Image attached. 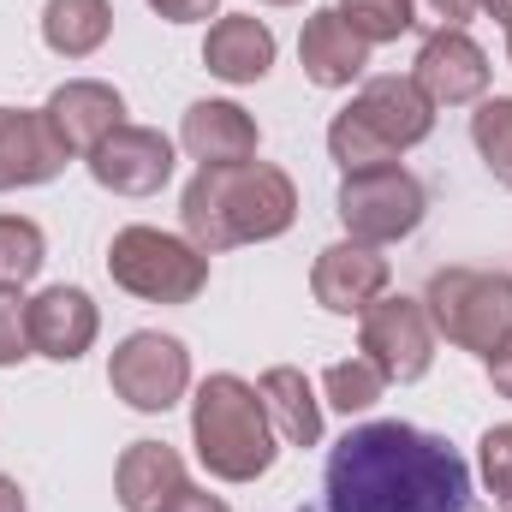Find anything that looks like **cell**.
Here are the masks:
<instances>
[{"label": "cell", "mask_w": 512, "mask_h": 512, "mask_svg": "<svg viewBox=\"0 0 512 512\" xmlns=\"http://www.w3.org/2000/svg\"><path fill=\"white\" fill-rule=\"evenodd\" d=\"M471 12H477V0H411V24H423L429 36L435 30H465Z\"/></svg>", "instance_id": "83f0119b"}, {"label": "cell", "mask_w": 512, "mask_h": 512, "mask_svg": "<svg viewBox=\"0 0 512 512\" xmlns=\"http://www.w3.org/2000/svg\"><path fill=\"white\" fill-rule=\"evenodd\" d=\"M0 512H24V489H18L6 471H0Z\"/></svg>", "instance_id": "1f68e13d"}, {"label": "cell", "mask_w": 512, "mask_h": 512, "mask_svg": "<svg viewBox=\"0 0 512 512\" xmlns=\"http://www.w3.org/2000/svg\"><path fill=\"white\" fill-rule=\"evenodd\" d=\"M179 143L203 167H239V161H256L262 131L239 102H191L179 120Z\"/></svg>", "instance_id": "e0dca14e"}, {"label": "cell", "mask_w": 512, "mask_h": 512, "mask_svg": "<svg viewBox=\"0 0 512 512\" xmlns=\"http://www.w3.org/2000/svg\"><path fill=\"white\" fill-rule=\"evenodd\" d=\"M489 18H501V24H512V0H477Z\"/></svg>", "instance_id": "d6a6232c"}, {"label": "cell", "mask_w": 512, "mask_h": 512, "mask_svg": "<svg viewBox=\"0 0 512 512\" xmlns=\"http://www.w3.org/2000/svg\"><path fill=\"white\" fill-rule=\"evenodd\" d=\"M108 274L143 304H191L209 286V256L161 227H120L108 245Z\"/></svg>", "instance_id": "8992f818"}, {"label": "cell", "mask_w": 512, "mask_h": 512, "mask_svg": "<svg viewBox=\"0 0 512 512\" xmlns=\"http://www.w3.org/2000/svg\"><path fill=\"white\" fill-rule=\"evenodd\" d=\"M507 512H512V507H507Z\"/></svg>", "instance_id": "d590c367"}, {"label": "cell", "mask_w": 512, "mask_h": 512, "mask_svg": "<svg viewBox=\"0 0 512 512\" xmlns=\"http://www.w3.org/2000/svg\"><path fill=\"white\" fill-rule=\"evenodd\" d=\"M185 459L167 441H131L114 465V495L126 512H161L179 489H185Z\"/></svg>", "instance_id": "d6986e66"}, {"label": "cell", "mask_w": 512, "mask_h": 512, "mask_svg": "<svg viewBox=\"0 0 512 512\" xmlns=\"http://www.w3.org/2000/svg\"><path fill=\"white\" fill-rule=\"evenodd\" d=\"M328 512H471V465L417 423H358L328 453Z\"/></svg>", "instance_id": "6da1fadb"}, {"label": "cell", "mask_w": 512, "mask_h": 512, "mask_svg": "<svg viewBox=\"0 0 512 512\" xmlns=\"http://www.w3.org/2000/svg\"><path fill=\"white\" fill-rule=\"evenodd\" d=\"M477 471H483L489 495L512 501V423H495V429L477 441Z\"/></svg>", "instance_id": "4316f807"}, {"label": "cell", "mask_w": 512, "mask_h": 512, "mask_svg": "<svg viewBox=\"0 0 512 512\" xmlns=\"http://www.w3.org/2000/svg\"><path fill=\"white\" fill-rule=\"evenodd\" d=\"M191 447L209 477L221 483H256L268 477L280 435L262 411V393L245 376H209L191 399Z\"/></svg>", "instance_id": "3957f363"}, {"label": "cell", "mask_w": 512, "mask_h": 512, "mask_svg": "<svg viewBox=\"0 0 512 512\" xmlns=\"http://www.w3.org/2000/svg\"><path fill=\"white\" fill-rule=\"evenodd\" d=\"M161 512H233V507H227L221 495H209V489H197V483H185V489H179V495H173V501H167Z\"/></svg>", "instance_id": "f1b7e54d"}, {"label": "cell", "mask_w": 512, "mask_h": 512, "mask_svg": "<svg viewBox=\"0 0 512 512\" xmlns=\"http://www.w3.org/2000/svg\"><path fill=\"white\" fill-rule=\"evenodd\" d=\"M108 387L143 417L173 411L185 399V387H191V352L161 328H137L108 358Z\"/></svg>", "instance_id": "ba28073f"}, {"label": "cell", "mask_w": 512, "mask_h": 512, "mask_svg": "<svg viewBox=\"0 0 512 512\" xmlns=\"http://www.w3.org/2000/svg\"><path fill=\"white\" fill-rule=\"evenodd\" d=\"M102 334V316H96V298L84 286H48L30 298V346L36 358H54V364H78Z\"/></svg>", "instance_id": "5bb4252c"}, {"label": "cell", "mask_w": 512, "mask_h": 512, "mask_svg": "<svg viewBox=\"0 0 512 512\" xmlns=\"http://www.w3.org/2000/svg\"><path fill=\"white\" fill-rule=\"evenodd\" d=\"M203 66L221 84H256V78H268V66H274V30L262 18H251V12L215 18L209 36H203Z\"/></svg>", "instance_id": "ac0fdd59"}, {"label": "cell", "mask_w": 512, "mask_h": 512, "mask_svg": "<svg viewBox=\"0 0 512 512\" xmlns=\"http://www.w3.org/2000/svg\"><path fill=\"white\" fill-rule=\"evenodd\" d=\"M149 6H155L167 24H197V18H209L221 0H149Z\"/></svg>", "instance_id": "f546056e"}, {"label": "cell", "mask_w": 512, "mask_h": 512, "mask_svg": "<svg viewBox=\"0 0 512 512\" xmlns=\"http://www.w3.org/2000/svg\"><path fill=\"white\" fill-rule=\"evenodd\" d=\"M298 66H304V78H310L316 90H346V84L364 78V66H370V42L352 36V24H346L334 6H322V12L304 18Z\"/></svg>", "instance_id": "2e32d148"}, {"label": "cell", "mask_w": 512, "mask_h": 512, "mask_svg": "<svg viewBox=\"0 0 512 512\" xmlns=\"http://www.w3.org/2000/svg\"><path fill=\"white\" fill-rule=\"evenodd\" d=\"M387 376L358 352V358H340V364H328V376H322V393H328V405L334 411H346V417H358V411H370L376 399H382Z\"/></svg>", "instance_id": "cb8c5ba5"}, {"label": "cell", "mask_w": 512, "mask_h": 512, "mask_svg": "<svg viewBox=\"0 0 512 512\" xmlns=\"http://www.w3.org/2000/svg\"><path fill=\"white\" fill-rule=\"evenodd\" d=\"M346 24H352V36H364L370 48L376 42H399L405 30H411V0H340L334 6Z\"/></svg>", "instance_id": "d4e9b609"}, {"label": "cell", "mask_w": 512, "mask_h": 512, "mask_svg": "<svg viewBox=\"0 0 512 512\" xmlns=\"http://www.w3.org/2000/svg\"><path fill=\"white\" fill-rule=\"evenodd\" d=\"M42 262H48L42 227L24 221V215H0V286H18L24 292L42 274Z\"/></svg>", "instance_id": "7402d4cb"}, {"label": "cell", "mask_w": 512, "mask_h": 512, "mask_svg": "<svg viewBox=\"0 0 512 512\" xmlns=\"http://www.w3.org/2000/svg\"><path fill=\"white\" fill-rule=\"evenodd\" d=\"M256 393H262V411H268V423L286 447H316L322 441V399H316L304 370L274 364V370H262Z\"/></svg>", "instance_id": "ffe728a7"}, {"label": "cell", "mask_w": 512, "mask_h": 512, "mask_svg": "<svg viewBox=\"0 0 512 512\" xmlns=\"http://www.w3.org/2000/svg\"><path fill=\"white\" fill-rule=\"evenodd\" d=\"M358 352L382 370L387 382H423L435 364V322L423 310V298L382 292L364 322H358Z\"/></svg>", "instance_id": "9c48e42d"}, {"label": "cell", "mask_w": 512, "mask_h": 512, "mask_svg": "<svg viewBox=\"0 0 512 512\" xmlns=\"http://www.w3.org/2000/svg\"><path fill=\"white\" fill-rule=\"evenodd\" d=\"M411 84L435 102V108H465L489 90V54L465 36V30H435L417 48Z\"/></svg>", "instance_id": "7c38bea8"}, {"label": "cell", "mask_w": 512, "mask_h": 512, "mask_svg": "<svg viewBox=\"0 0 512 512\" xmlns=\"http://www.w3.org/2000/svg\"><path fill=\"white\" fill-rule=\"evenodd\" d=\"M42 114L54 120L60 143H66L72 155H90L108 131L126 126V96H120L114 84H102V78H66V84L48 96Z\"/></svg>", "instance_id": "9a60e30c"}, {"label": "cell", "mask_w": 512, "mask_h": 512, "mask_svg": "<svg viewBox=\"0 0 512 512\" xmlns=\"http://www.w3.org/2000/svg\"><path fill=\"white\" fill-rule=\"evenodd\" d=\"M423 209H429V191L399 161L340 179V221H346V239H358V245L382 251L393 239H411L423 227Z\"/></svg>", "instance_id": "52a82bcc"}, {"label": "cell", "mask_w": 512, "mask_h": 512, "mask_svg": "<svg viewBox=\"0 0 512 512\" xmlns=\"http://www.w3.org/2000/svg\"><path fill=\"white\" fill-rule=\"evenodd\" d=\"M179 221L203 256H221L233 245H262L298 221V185L274 161L197 167V179L179 197Z\"/></svg>", "instance_id": "7a4b0ae2"}, {"label": "cell", "mask_w": 512, "mask_h": 512, "mask_svg": "<svg viewBox=\"0 0 512 512\" xmlns=\"http://www.w3.org/2000/svg\"><path fill=\"white\" fill-rule=\"evenodd\" d=\"M72 149L42 108H0V191H30L60 179Z\"/></svg>", "instance_id": "4fadbf2b"}, {"label": "cell", "mask_w": 512, "mask_h": 512, "mask_svg": "<svg viewBox=\"0 0 512 512\" xmlns=\"http://www.w3.org/2000/svg\"><path fill=\"white\" fill-rule=\"evenodd\" d=\"M268 6H298V0H268Z\"/></svg>", "instance_id": "836d02e7"}, {"label": "cell", "mask_w": 512, "mask_h": 512, "mask_svg": "<svg viewBox=\"0 0 512 512\" xmlns=\"http://www.w3.org/2000/svg\"><path fill=\"white\" fill-rule=\"evenodd\" d=\"M483 364H489V382H495V393H501V399H512V340H507V346H495Z\"/></svg>", "instance_id": "4dcf8cb0"}, {"label": "cell", "mask_w": 512, "mask_h": 512, "mask_svg": "<svg viewBox=\"0 0 512 512\" xmlns=\"http://www.w3.org/2000/svg\"><path fill=\"white\" fill-rule=\"evenodd\" d=\"M24 358H36V346H30V298L18 286H0V370H12Z\"/></svg>", "instance_id": "484cf974"}, {"label": "cell", "mask_w": 512, "mask_h": 512, "mask_svg": "<svg viewBox=\"0 0 512 512\" xmlns=\"http://www.w3.org/2000/svg\"><path fill=\"white\" fill-rule=\"evenodd\" d=\"M423 310L435 322L441 340L489 358L495 346L512 340V274H489V268H435Z\"/></svg>", "instance_id": "5b68a950"}, {"label": "cell", "mask_w": 512, "mask_h": 512, "mask_svg": "<svg viewBox=\"0 0 512 512\" xmlns=\"http://www.w3.org/2000/svg\"><path fill=\"white\" fill-rule=\"evenodd\" d=\"M471 143H477L483 167L512 191V96H489V102L471 114Z\"/></svg>", "instance_id": "603a6c76"}, {"label": "cell", "mask_w": 512, "mask_h": 512, "mask_svg": "<svg viewBox=\"0 0 512 512\" xmlns=\"http://www.w3.org/2000/svg\"><path fill=\"white\" fill-rule=\"evenodd\" d=\"M387 280H393L387 256L376 245H358V239H340V245L316 251V268H310V292L334 316H364L387 292Z\"/></svg>", "instance_id": "8fae6325"}, {"label": "cell", "mask_w": 512, "mask_h": 512, "mask_svg": "<svg viewBox=\"0 0 512 512\" xmlns=\"http://www.w3.org/2000/svg\"><path fill=\"white\" fill-rule=\"evenodd\" d=\"M507 60H512V24H507Z\"/></svg>", "instance_id": "e575fe53"}, {"label": "cell", "mask_w": 512, "mask_h": 512, "mask_svg": "<svg viewBox=\"0 0 512 512\" xmlns=\"http://www.w3.org/2000/svg\"><path fill=\"white\" fill-rule=\"evenodd\" d=\"M435 131V102L411 84V78H370L328 126V155L340 161V173H364L387 167L405 149H417Z\"/></svg>", "instance_id": "277c9868"}, {"label": "cell", "mask_w": 512, "mask_h": 512, "mask_svg": "<svg viewBox=\"0 0 512 512\" xmlns=\"http://www.w3.org/2000/svg\"><path fill=\"white\" fill-rule=\"evenodd\" d=\"M84 161H90V179L114 197H155L173 179V143L155 126H131V120L108 131Z\"/></svg>", "instance_id": "30bf717a"}, {"label": "cell", "mask_w": 512, "mask_h": 512, "mask_svg": "<svg viewBox=\"0 0 512 512\" xmlns=\"http://www.w3.org/2000/svg\"><path fill=\"white\" fill-rule=\"evenodd\" d=\"M114 36V6L108 0H48L42 6V42L60 60H90Z\"/></svg>", "instance_id": "44dd1931"}]
</instances>
